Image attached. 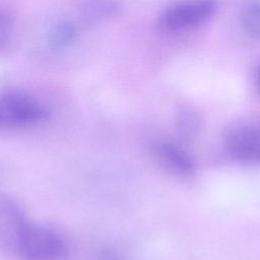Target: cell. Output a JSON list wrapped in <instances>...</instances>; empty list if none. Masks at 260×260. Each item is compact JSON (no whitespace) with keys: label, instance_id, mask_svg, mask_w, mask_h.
Segmentation results:
<instances>
[{"label":"cell","instance_id":"6da1fadb","mask_svg":"<svg viewBox=\"0 0 260 260\" xmlns=\"http://www.w3.org/2000/svg\"><path fill=\"white\" fill-rule=\"evenodd\" d=\"M14 252L21 260H67L68 247L63 237L45 225L29 224Z\"/></svg>","mask_w":260,"mask_h":260},{"label":"cell","instance_id":"7a4b0ae2","mask_svg":"<svg viewBox=\"0 0 260 260\" xmlns=\"http://www.w3.org/2000/svg\"><path fill=\"white\" fill-rule=\"evenodd\" d=\"M45 107L34 98L17 91L2 94L0 125L7 130L23 129L38 125L47 119Z\"/></svg>","mask_w":260,"mask_h":260},{"label":"cell","instance_id":"3957f363","mask_svg":"<svg viewBox=\"0 0 260 260\" xmlns=\"http://www.w3.org/2000/svg\"><path fill=\"white\" fill-rule=\"evenodd\" d=\"M216 7V0H182L161 12L159 24L170 31L192 29L206 22Z\"/></svg>","mask_w":260,"mask_h":260},{"label":"cell","instance_id":"277c9868","mask_svg":"<svg viewBox=\"0 0 260 260\" xmlns=\"http://www.w3.org/2000/svg\"><path fill=\"white\" fill-rule=\"evenodd\" d=\"M231 158L245 165H260V121H244L232 126L223 140Z\"/></svg>","mask_w":260,"mask_h":260},{"label":"cell","instance_id":"5b68a950","mask_svg":"<svg viewBox=\"0 0 260 260\" xmlns=\"http://www.w3.org/2000/svg\"><path fill=\"white\" fill-rule=\"evenodd\" d=\"M22 209L12 199L3 198L0 207V238L3 247L15 250V247L28 228Z\"/></svg>","mask_w":260,"mask_h":260},{"label":"cell","instance_id":"8992f818","mask_svg":"<svg viewBox=\"0 0 260 260\" xmlns=\"http://www.w3.org/2000/svg\"><path fill=\"white\" fill-rule=\"evenodd\" d=\"M152 151L157 162L169 173L184 178L194 174L192 157L180 146L162 141L154 144Z\"/></svg>","mask_w":260,"mask_h":260},{"label":"cell","instance_id":"52a82bcc","mask_svg":"<svg viewBox=\"0 0 260 260\" xmlns=\"http://www.w3.org/2000/svg\"><path fill=\"white\" fill-rule=\"evenodd\" d=\"M240 21L248 36L260 38V1L246 3L241 10Z\"/></svg>","mask_w":260,"mask_h":260},{"label":"cell","instance_id":"ba28073f","mask_svg":"<svg viewBox=\"0 0 260 260\" xmlns=\"http://www.w3.org/2000/svg\"><path fill=\"white\" fill-rule=\"evenodd\" d=\"M82 9L86 17L96 19L115 14L118 6L111 0H86Z\"/></svg>","mask_w":260,"mask_h":260},{"label":"cell","instance_id":"9c48e42d","mask_svg":"<svg viewBox=\"0 0 260 260\" xmlns=\"http://www.w3.org/2000/svg\"><path fill=\"white\" fill-rule=\"evenodd\" d=\"M76 34L75 26L68 21H61L57 23L51 31V42L55 46H63L71 42Z\"/></svg>","mask_w":260,"mask_h":260},{"label":"cell","instance_id":"30bf717a","mask_svg":"<svg viewBox=\"0 0 260 260\" xmlns=\"http://www.w3.org/2000/svg\"><path fill=\"white\" fill-rule=\"evenodd\" d=\"M11 19L9 15L4 13V11L1 12V17H0V44L1 48L4 47L5 42L8 40V36L11 31Z\"/></svg>","mask_w":260,"mask_h":260},{"label":"cell","instance_id":"8fae6325","mask_svg":"<svg viewBox=\"0 0 260 260\" xmlns=\"http://www.w3.org/2000/svg\"><path fill=\"white\" fill-rule=\"evenodd\" d=\"M255 77H256V83H257V86H258V87H259V89H260V64L258 65V67H257V69H256Z\"/></svg>","mask_w":260,"mask_h":260}]
</instances>
